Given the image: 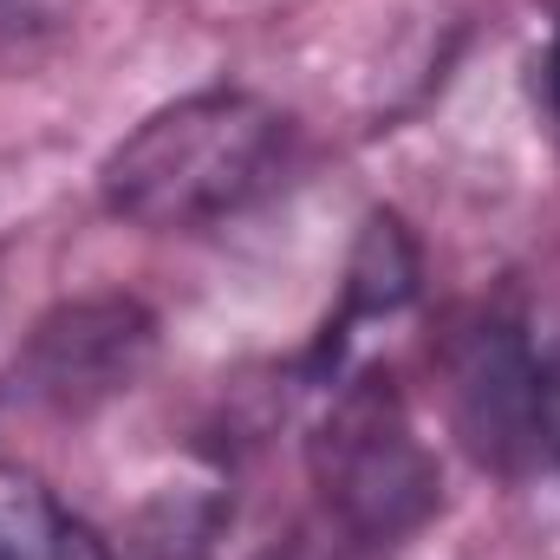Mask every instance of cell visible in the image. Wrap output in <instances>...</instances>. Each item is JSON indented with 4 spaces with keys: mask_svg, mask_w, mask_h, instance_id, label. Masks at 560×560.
I'll return each instance as SVG.
<instances>
[{
    "mask_svg": "<svg viewBox=\"0 0 560 560\" xmlns=\"http://www.w3.org/2000/svg\"><path fill=\"white\" fill-rule=\"evenodd\" d=\"M150 313L138 300H79L52 313L33 332V392L52 398L59 411H85L112 392H125L150 359Z\"/></svg>",
    "mask_w": 560,
    "mask_h": 560,
    "instance_id": "3957f363",
    "label": "cell"
},
{
    "mask_svg": "<svg viewBox=\"0 0 560 560\" xmlns=\"http://www.w3.org/2000/svg\"><path fill=\"white\" fill-rule=\"evenodd\" d=\"M456 418L469 430L476 456L495 469H515L522 456H541L535 436V339L522 319L469 326L456 346Z\"/></svg>",
    "mask_w": 560,
    "mask_h": 560,
    "instance_id": "277c9868",
    "label": "cell"
},
{
    "mask_svg": "<svg viewBox=\"0 0 560 560\" xmlns=\"http://www.w3.org/2000/svg\"><path fill=\"white\" fill-rule=\"evenodd\" d=\"M313 482L326 515L365 548H398L443 502L436 456L423 450L405 398L378 378L332 392L326 418L313 430Z\"/></svg>",
    "mask_w": 560,
    "mask_h": 560,
    "instance_id": "7a4b0ae2",
    "label": "cell"
},
{
    "mask_svg": "<svg viewBox=\"0 0 560 560\" xmlns=\"http://www.w3.org/2000/svg\"><path fill=\"white\" fill-rule=\"evenodd\" d=\"M541 79H548V105H555V118H560V33H555V46H548V66H541Z\"/></svg>",
    "mask_w": 560,
    "mask_h": 560,
    "instance_id": "52a82bcc",
    "label": "cell"
},
{
    "mask_svg": "<svg viewBox=\"0 0 560 560\" xmlns=\"http://www.w3.org/2000/svg\"><path fill=\"white\" fill-rule=\"evenodd\" d=\"M287 118L261 92L209 85L150 112L98 170L105 209L138 229H202L248 209L280 176Z\"/></svg>",
    "mask_w": 560,
    "mask_h": 560,
    "instance_id": "6da1fadb",
    "label": "cell"
},
{
    "mask_svg": "<svg viewBox=\"0 0 560 560\" xmlns=\"http://www.w3.org/2000/svg\"><path fill=\"white\" fill-rule=\"evenodd\" d=\"M528 339H535V436L541 456L560 469V319L528 326Z\"/></svg>",
    "mask_w": 560,
    "mask_h": 560,
    "instance_id": "8992f818",
    "label": "cell"
},
{
    "mask_svg": "<svg viewBox=\"0 0 560 560\" xmlns=\"http://www.w3.org/2000/svg\"><path fill=\"white\" fill-rule=\"evenodd\" d=\"M0 560H112L105 541L33 476L0 469Z\"/></svg>",
    "mask_w": 560,
    "mask_h": 560,
    "instance_id": "5b68a950",
    "label": "cell"
}]
</instances>
